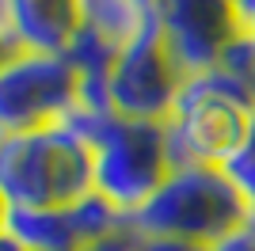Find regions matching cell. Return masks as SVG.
Masks as SVG:
<instances>
[{
    "mask_svg": "<svg viewBox=\"0 0 255 251\" xmlns=\"http://www.w3.org/2000/svg\"><path fill=\"white\" fill-rule=\"evenodd\" d=\"M248 221L252 209L225 175V167L191 164L171 167L160 190L129 217V229L137 236H175L213 248L217 240L244 229Z\"/></svg>",
    "mask_w": 255,
    "mask_h": 251,
    "instance_id": "cell-1",
    "label": "cell"
},
{
    "mask_svg": "<svg viewBox=\"0 0 255 251\" xmlns=\"http://www.w3.org/2000/svg\"><path fill=\"white\" fill-rule=\"evenodd\" d=\"M92 183V148L61 122L27 133H0V198L8 209L73 206Z\"/></svg>",
    "mask_w": 255,
    "mask_h": 251,
    "instance_id": "cell-2",
    "label": "cell"
},
{
    "mask_svg": "<svg viewBox=\"0 0 255 251\" xmlns=\"http://www.w3.org/2000/svg\"><path fill=\"white\" fill-rule=\"evenodd\" d=\"M255 111V95L248 84H240L221 65L210 73L187 76L179 88V99L164 122V145H168L171 167L191 164H217L229 160L244 126Z\"/></svg>",
    "mask_w": 255,
    "mask_h": 251,
    "instance_id": "cell-3",
    "label": "cell"
},
{
    "mask_svg": "<svg viewBox=\"0 0 255 251\" xmlns=\"http://www.w3.org/2000/svg\"><path fill=\"white\" fill-rule=\"evenodd\" d=\"M164 122H137L115 115L92 141V183L126 217H133L168 179Z\"/></svg>",
    "mask_w": 255,
    "mask_h": 251,
    "instance_id": "cell-4",
    "label": "cell"
},
{
    "mask_svg": "<svg viewBox=\"0 0 255 251\" xmlns=\"http://www.w3.org/2000/svg\"><path fill=\"white\" fill-rule=\"evenodd\" d=\"M80 99V76L65 53H0V133L57 126Z\"/></svg>",
    "mask_w": 255,
    "mask_h": 251,
    "instance_id": "cell-5",
    "label": "cell"
},
{
    "mask_svg": "<svg viewBox=\"0 0 255 251\" xmlns=\"http://www.w3.org/2000/svg\"><path fill=\"white\" fill-rule=\"evenodd\" d=\"M187 76L179 73V65L171 61L168 46L152 27L137 34L133 42H126L115 57L111 69V107L122 118H137V122H168L171 107L179 99V88Z\"/></svg>",
    "mask_w": 255,
    "mask_h": 251,
    "instance_id": "cell-6",
    "label": "cell"
},
{
    "mask_svg": "<svg viewBox=\"0 0 255 251\" xmlns=\"http://www.w3.org/2000/svg\"><path fill=\"white\" fill-rule=\"evenodd\" d=\"M156 31L183 76L210 73L240 34L236 0H156Z\"/></svg>",
    "mask_w": 255,
    "mask_h": 251,
    "instance_id": "cell-7",
    "label": "cell"
},
{
    "mask_svg": "<svg viewBox=\"0 0 255 251\" xmlns=\"http://www.w3.org/2000/svg\"><path fill=\"white\" fill-rule=\"evenodd\" d=\"M76 27V0H0V53H61Z\"/></svg>",
    "mask_w": 255,
    "mask_h": 251,
    "instance_id": "cell-8",
    "label": "cell"
},
{
    "mask_svg": "<svg viewBox=\"0 0 255 251\" xmlns=\"http://www.w3.org/2000/svg\"><path fill=\"white\" fill-rule=\"evenodd\" d=\"M0 225L23 251H76L80 236H76L69 209L65 206H38V209H0Z\"/></svg>",
    "mask_w": 255,
    "mask_h": 251,
    "instance_id": "cell-9",
    "label": "cell"
},
{
    "mask_svg": "<svg viewBox=\"0 0 255 251\" xmlns=\"http://www.w3.org/2000/svg\"><path fill=\"white\" fill-rule=\"evenodd\" d=\"M156 19V0H76L80 31L122 50Z\"/></svg>",
    "mask_w": 255,
    "mask_h": 251,
    "instance_id": "cell-10",
    "label": "cell"
},
{
    "mask_svg": "<svg viewBox=\"0 0 255 251\" xmlns=\"http://www.w3.org/2000/svg\"><path fill=\"white\" fill-rule=\"evenodd\" d=\"M69 209V221H73L76 236H80V248L92 240H107V236H118V232L129 229V217L115 206L111 198H103L99 190H88L84 198H76Z\"/></svg>",
    "mask_w": 255,
    "mask_h": 251,
    "instance_id": "cell-11",
    "label": "cell"
},
{
    "mask_svg": "<svg viewBox=\"0 0 255 251\" xmlns=\"http://www.w3.org/2000/svg\"><path fill=\"white\" fill-rule=\"evenodd\" d=\"M225 175L233 179V187L244 194L248 209H252V217H255V111L252 118H248L244 126V137H240V145L229 152V160H225Z\"/></svg>",
    "mask_w": 255,
    "mask_h": 251,
    "instance_id": "cell-12",
    "label": "cell"
},
{
    "mask_svg": "<svg viewBox=\"0 0 255 251\" xmlns=\"http://www.w3.org/2000/svg\"><path fill=\"white\" fill-rule=\"evenodd\" d=\"M137 251H213L194 240H175V236H137Z\"/></svg>",
    "mask_w": 255,
    "mask_h": 251,
    "instance_id": "cell-13",
    "label": "cell"
},
{
    "mask_svg": "<svg viewBox=\"0 0 255 251\" xmlns=\"http://www.w3.org/2000/svg\"><path fill=\"white\" fill-rule=\"evenodd\" d=\"M76 251H137V232L126 229V232H118V236H107V240H92Z\"/></svg>",
    "mask_w": 255,
    "mask_h": 251,
    "instance_id": "cell-14",
    "label": "cell"
},
{
    "mask_svg": "<svg viewBox=\"0 0 255 251\" xmlns=\"http://www.w3.org/2000/svg\"><path fill=\"white\" fill-rule=\"evenodd\" d=\"M236 15H240V34L255 46V0H236Z\"/></svg>",
    "mask_w": 255,
    "mask_h": 251,
    "instance_id": "cell-15",
    "label": "cell"
},
{
    "mask_svg": "<svg viewBox=\"0 0 255 251\" xmlns=\"http://www.w3.org/2000/svg\"><path fill=\"white\" fill-rule=\"evenodd\" d=\"M252 229H255V217H252Z\"/></svg>",
    "mask_w": 255,
    "mask_h": 251,
    "instance_id": "cell-16",
    "label": "cell"
}]
</instances>
